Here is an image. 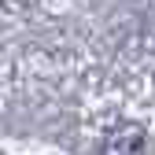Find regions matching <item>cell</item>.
<instances>
[{
    "label": "cell",
    "instance_id": "6da1fadb",
    "mask_svg": "<svg viewBox=\"0 0 155 155\" xmlns=\"http://www.w3.org/2000/svg\"><path fill=\"white\" fill-rule=\"evenodd\" d=\"M144 148V133L137 126H118L107 137V155H137Z\"/></svg>",
    "mask_w": 155,
    "mask_h": 155
}]
</instances>
